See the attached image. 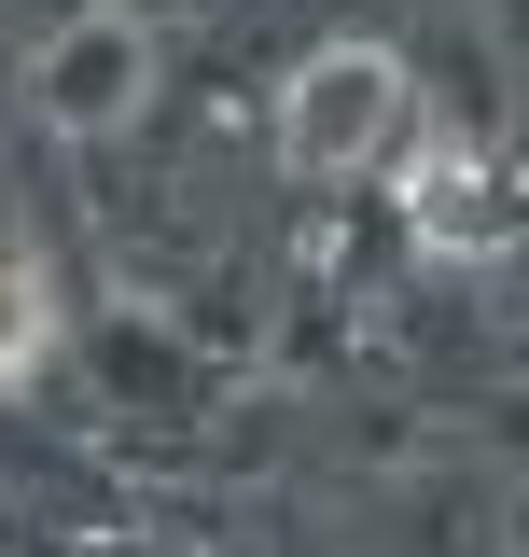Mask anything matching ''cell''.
I'll list each match as a JSON object with an SVG mask.
<instances>
[{
	"mask_svg": "<svg viewBox=\"0 0 529 557\" xmlns=\"http://www.w3.org/2000/svg\"><path fill=\"white\" fill-rule=\"evenodd\" d=\"M42 98H57L70 126H98V112H126V98H139V42H126V28H84V42L57 57V84H42Z\"/></svg>",
	"mask_w": 529,
	"mask_h": 557,
	"instance_id": "3",
	"label": "cell"
},
{
	"mask_svg": "<svg viewBox=\"0 0 529 557\" xmlns=\"http://www.w3.org/2000/svg\"><path fill=\"white\" fill-rule=\"evenodd\" d=\"M42 335H57L42 278H28V265H0V376H28V362H42Z\"/></svg>",
	"mask_w": 529,
	"mask_h": 557,
	"instance_id": "4",
	"label": "cell"
},
{
	"mask_svg": "<svg viewBox=\"0 0 529 557\" xmlns=\"http://www.w3.org/2000/svg\"><path fill=\"white\" fill-rule=\"evenodd\" d=\"M404 223H418V251H502V182H488V153H473L460 126L404 139Z\"/></svg>",
	"mask_w": 529,
	"mask_h": 557,
	"instance_id": "2",
	"label": "cell"
},
{
	"mask_svg": "<svg viewBox=\"0 0 529 557\" xmlns=\"http://www.w3.org/2000/svg\"><path fill=\"white\" fill-rule=\"evenodd\" d=\"M404 126H418V84L391 42H321L279 84V168L293 182H362L377 153H404Z\"/></svg>",
	"mask_w": 529,
	"mask_h": 557,
	"instance_id": "1",
	"label": "cell"
}]
</instances>
